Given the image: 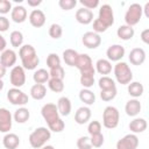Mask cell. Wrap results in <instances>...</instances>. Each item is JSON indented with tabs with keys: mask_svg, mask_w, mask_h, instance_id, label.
I'll use <instances>...</instances> for the list:
<instances>
[{
	"mask_svg": "<svg viewBox=\"0 0 149 149\" xmlns=\"http://www.w3.org/2000/svg\"><path fill=\"white\" fill-rule=\"evenodd\" d=\"M41 114H42L43 119L45 120V122L48 123V126L51 125L52 122L57 121L58 119H61L57 106L55 104H45L41 109Z\"/></svg>",
	"mask_w": 149,
	"mask_h": 149,
	"instance_id": "cell-9",
	"label": "cell"
},
{
	"mask_svg": "<svg viewBox=\"0 0 149 149\" xmlns=\"http://www.w3.org/2000/svg\"><path fill=\"white\" fill-rule=\"evenodd\" d=\"M107 28L114 23V14L113 9L109 5H102L99 9V17H98Z\"/></svg>",
	"mask_w": 149,
	"mask_h": 149,
	"instance_id": "cell-11",
	"label": "cell"
},
{
	"mask_svg": "<svg viewBox=\"0 0 149 149\" xmlns=\"http://www.w3.org/2000/svg\"><path fill=\"white\" fill-rule=\"evenodd\" d=\"M42 1L41 0H36V1H33V0H28V5L31 6V7H35V6H38Z\"/></svg>",
	"mask_w": 149,
	"mask_h": 149,
	"instance_id": "cell-53",
	"label": "cell"
},
{
	"mask_svg": "<svg viewBox=\"0 0 149 149\" xmlns=\"http://www.w3.org/2000/svg\"><path fill=\"white\" fill-rule=\"evenodd\" d=\"M9 28V20L6 16H0V33L7 31Z\"/></svg>",
	"mask_w": 149,
	"mask_h": 149,
	"instance_id": "cell-49",
	"label": "cell"
},
{
	"mask_svg": "<svg viewBox=\"0 0 149 149\" xmlns=\"http://www.w3.org/2000/svg\"><path fill=\"white\" fill-rule=\"evenodd\" d=\"M80 84L84 86V88H90L94 84V76H84V74H80Z\"/></svg>",
	"mask_w": 149,
	"mask_h": 149,
	"instance_id": "cell-44",
	"label": "cell"
},
{
	"mask_svg": "<svg viewBox=\"0 0 149 149\" xmlns=\"http://www.w3.org/2000/svg\"><path fill=\"white\" fill-rule=\"evenodd\" d=\"M47 65L49 69H54L61 65V58L58 57L57 54H50L47 57Z\"/></svg>",
	"mask_w": 149,
	"mask_h": 149,
	"instance_id": "cell-37",
	"label": "cell"
},
{
	"mask_svg": "<svg viewBox=\"0 0 149 149\" xmlns=\"http://www.w3.org/2000/svg\"><path fill=\"white\" fill-rule=\"evenodd\" d=\"M79 99L86 104V105H92L94 101H95V95L94 93L88 90V88H83L80 92H79Z\"/></svg>",
	"mask_w": 149,
	"mask_h": 149,
	"instance_id": "cell-32",
	"label": "cell"
},
{
	"mask_svg": "<svg viewBox=\"0 0 149 149\" xmlns=\"http://www.w3.org/2000/svg\"><path fill=\"white\" fill-rule=\"evenodd\" d=\"M9 41H10V44L14 47V48H21L22 47V43H23V35L21 31L19 30H14L10 33V36H9Z\"/></svg>",
	"mask_w": 149,
	"mask_h": 149,
	"instance_id": "cell-33",
	"label": "cell"
},
{
	"mask_svg": "<svg viewBox=\"0 0 149 149\" xmlns=\"http://www.w3.org/2000/svg\"><path fill=\"white\" fill-rule=\"evenodd\" d=\"M27 9L23 6H15L14 8H12L10 12V17L14 22L16 23H22L26 21L27 19Z\"/></svg>",
	"mask_w": 149,
	"mask_h": 149,
	"instance_id": "cell-20",
	"label": "cell"
},
{
	"mask_svg": "<svg viewBox=\"0 0 149 149\" xmlns=\"http://www.w3.org/2000/svg\"><path fill=\"white\" fill-rule=\"evenodd\" d=\"M114 76L119 84L127 85L133 79V72L129 65L125 62H118L114 66Z\"/></svg>",
	"mask_w": 149,
	"mask_h": 149,
	"instance_id": "cell-3",
	"label": "cell"
},
{
	"mask_svg": "<svg viewBox=\"0 0 149 149\" xmlns=\"http://www.w3.org/2000/svg\"><path fill=\"white\" fill-rule=\"evenodd\" d=\"M3 88V81H2V79H0V91Z\"/></svg>",
	"mask_w": 149,
	"mask_h": 149,
	"instance_id": "cell-56",
	"label": "cell"
},
{
	"mask_svg": "<svg viewBox=\"0 0 149 149\" xmlns=\"http://www.w3.org/2000/svg\"><path fill=\"white\" fill-rule=\"evenodd\" d=\"M5 74H6V68L0 63V79H2L5 77Z\"/></svg>",
	"mask_w": 149,
	"mask_h": 149,
	"instance_id": "cell-52",
	"label": "cell"
},
{
	"mask_svg": "<svg viewBox=\"0 0 149 149\" xmlns=\"http://www.w3.org/2000/svg\"><path fill=\"white\" fill-rule=\"evenodd\" d=\"M47 94V87L43 84H35L30 88V95L35 100H42Z\"/></svg>",
	"mask_w": 149,
	"mask_h": 149,
	"instance_id": "cell-25",
	"label": "cell"
},
{
	"mask_svg": "<svg viewBox=\"0 0 149 149\" xmlns=\"http://www.w3.org/2000/svg\"><path fill=\"white\" fill-rule=\"evenodd\" d=\"M99 87L100 90H111V88H115V83L112 78L107 77V76H102L99 79Z\"/></svg>",
	"mask_w": 149,
	"mask_h": 149,
	"instance_id": "cell-35",
	"label": "cell"
},
{
	"mask_svg": "<svg viewBox=\"0 0 149 149\" xmlns=\"http://www.w3.org/2000/svg\"><path fill=\"white\" fill-rule=\"evenodd\" d=\"M58 5H59V7H61L62 9H64V10H70V9H72V8L76 7L77 1H76V0H59V1H58Z\"/></svg>",
	"mask_w": 149,
	"mask_h": 149,
	"instance_id": "cell-45",
	"label": "cell"
},
{
	"mask_svg": "<svg viewBox=\"0 0 149 149\" xmlns=\"http://www.w3.org/2000/svg\"><path fill=\"white\" fill-rule=\"evenodd\" d=\"M106 56L108 58V61L111 62H119L123 56H125V48L120 44H113L111 47H108L107 51H106Z\"/></svg>",
	"mask_w": 149,
	"mask_h": 149,
	"instance_id": "cell-14",
	"label": "cell"
},
{
	"mask_svg": "<svg viewBox=\"0 0 149 149\" xmlns=\"http://www.w3.org/2000/svg\"><path fill=\"white\" fill-rule=\"evenodd\" d=\"M12 10V3L8 0H0V14H7Z\"/></svg>",
	"mask_w": 149,
	"mask_h": 149,
	"instance_id": "cell-47",
	"label": "cell"
},
{
	"mask_svg": "<svg viewBox=\"0 0 149 149\" xmlns=\"http://www.w3.org/2000/svg\"><path fill=\"white\" fill-rule=\"evenodd\" d=\"M48 127H49V130H52V132H55V133H59V132H62V130L65 128V123H64V121H63L62 119H58L57 121L52 122V123L49 125Z\"/></svg>",
	"mask_w": 149,
	"mask_h": 149,
	"instance_id": "cell-43",
	"label": "cell"
},
{
	"mask_svg": "<svg viewBox=\"0 0 149 149\" xmlns=\"http://www.w3.org/2000/svg\"><path fill=\"white\" fill-rule=\"evenodd\" d=\"M143 91H144V87L139 81H130L128 84V93H129V95L134 97L135 99L141 97L143 94Z\"/></svg>",
	"mask_w": 149,
	"mask_h": 149,
	"instance_id": "cell-28",
	"label": "cell"
},
{
	"mask_svg": "<svg viewBox=\"0 0 149 149\" xmlns=\"http://www.w3.org/2000/svg\"><path fill=\"white\" fill-rule=\"evenodd\" d=\"M76 20L81 24H88L93 21V12L81 7L76 12Z\"/></svg>",
	"mask_w": 149,
	"mask_h": 149,
	"instance_id": "cell-18",
	"label": "cell"
},
{
	"mask_svg": "<svg viewBox=\"0 0 149 149\" xmlns=\"http://www.w3.org/2000/svg\"><path fill=\"white\" fill-rule=\"evenodd\" d=\"M141 40H142L146 44L149 43V29H144V30L141 33Z\"/></svg>",
	"mask_w": 149,
	"mask_h": 149,
	"instance_id": "cell-50",
	"label": "cell"
},
{
	"mask_svg": "<svg viewBox=\"0 0 149 149\" xmlns=\"http://www.w3.org/2000/svg\"><path fill=\"white\" fill-rule=\"evenodd\" d=\"M57 109L58 113L63 116H68L71 112V101L68 97H61L57 101Z\"/></svg>",
	"mask_w": 149,
	"mask_h": 149,
	"instance_id": "cell-23",
	"label": "cell"
},
{
	"mask_svg": "<svg viewBox=\"0 0 149 149\" xmlns=\"http://www.w3.org/2000/svg\"><path fill=\"white\" fill-rule=\"evenodd\" d=\"M48 86L52 92L59 93L64 90V83L61 79H55V78H50L48 80Z\"/></svg>",
	"mask_w": 149,
	"mask_h": 149,
	"instance_id": "cell-34",
	"label": "cell"
},
{
	"mask_svg": "<svg viewBox=\"0 0 149 149\" xmlns=\"http://www.w3.org/2000/svg\"><path fill=\"white\" fill-rule=\"evenodd\" d=\"M19 56L22 62V68L27 70H34L40 63L36 50L30 44H24L19 50Z\"/></svg>",
	"mask_w": 149,
	"mask_h": 149,
	"instance_id": "cell-1",
	"label": "cell"
},
{
	"mask_svg": "<svg viewBox=\"0 0 149 149\" xmlns=\"http://www.w3.org/2000/svg\"><path fill=\"white\" fill-rule=\"evenodd\" d=\"M80 3L84 6V8H87L90 10L99 6V1L98 0H80Z\"/></svg>",
	"mask_w": 149,
	"mask_h": 149,
	"instance_id": "cell-48",
	"label": "cell"
},
{
	"mask_svg": "<svg viewBox=\"0 0 149 149\" xmlns=\"http://www.w3.org/2000/svg\"><path fill=\"white\" fill-rule=\"evenodd\" d=\"M16 59H17V56H16V52L12 49H6L1 52V56H0V63L7 69V68H10V66H14L15 63H16Z\"/></svg>",
	"mask_w": 149,
	"mask_h": 149,
	"instance_id": "cell-15",
	"label": "cell"
},
{
	"mask_svg": "<svg viewBox=\"0 0 149 149\" xmlns=\"http://www.w3.org/2000/svg\"><path fill=\"white\" fill-rule=\"evenodd\" d=\"M49 35H50V37H52L55 40L61 38L62 35H63V28H62V26H59L57 23H52L50 26V28H49Z\"/></svg>",
	"mask_w": 149,
	"mask_h": 149,
	"instance_id": "cell-36",
	"label": "cell"
},
{
	"mask_svg": "<svg viewBox=\"0 0 149 149\" xmlns=\"http://www.w3.org/2000/svg\"><path fill=\"white\" fill-rule=\"evenodd\" d=\"M77 148L78 149H91V142H90V137L87 136H81L77 140Z\"/></svg>",
	"mask_w": 149,
	"mask_h": 149,
	"instance_id": "cell-42",
	"label": "cell"
},
{
	"mask_svg": "<svg viewBox=\"0 0 149 149\" xmlns=\"http://www.w3.org/2000/svg\"><path fill=\"white\" fill-rule=\"evenodd\" d=\"M129 129L136 134V133H143L147 129V121L143 118H136L129 123Z\"/></svg>",
	"mask_w": 149,
	"mask_h": 149,
	"instance_id": "cell-24",
	"label": "cell"
},
{
	"mask_svg": "<svg viewBox=\"0 0 149 149\" xmlns=\"http://www.w3.org/2000/svg\"><path fill=\"white\" fill-rule=\"evenodd\" d=\"M2 144L6 149H16L20 144V139L14 133H8L2 139Z\"/></svg>",
	"mask_w": 149,
	"mask_h": 149,
	"instance_id": "cell-22",
	"label": "cell"
},
{
	"mask_svg": "<svg viewBox=\"0 0 149 149\" xmlns=\"http://www.w3.org/2000/svg\"><path fill=\"white\" fill-rule=\"evenodd\" d=\"M128 58L133 65H141L146 61V51L142 48H134L130 50Z\"/></svg>",
	"mask_w": 149,
	"mask_h": 149,
	"instance_id": "cell-16",
	"label": "cell"
},
{
	"mask_svg": "<svg viewBox=\"0 0 149 149\" xmlns=\"http://www.w3.org/2000/svg\"><path fill=\"white\" fill-rule=\"evenodd\" d=\"M95 69H97V71H98L100 74L106 76V74L111 73V71H112V64H111V62H109L108 59L101 58V59H98V61H97V63H95Z\"/></svg>",
	"mask_w": 149,
	"mask_h": 149,
	"instance_id": "cell-27",
	"label": "cell"
},
{
	"mask_svg": "<svg viewBox=\"0 0 149 149\" xmlns=\"http://www.w3.org/2000/svg\"><path fill=\"white\" fill-rule=\"evenodd\" d=\"M49 74L51 78H55V79H61L63 80L64 76H65V72H64V69L62 65L57 66V68H54V69H50L49 71Z\"/></svg>",
	"mask_w": 149,
	"mask_h": 149,
	"instance_id": "cell-40",
	"label": "cell"
},
{
	"mask_svg": "<svg viewBox=\"0 0 149 149\" xmlns=\"http://www.w3.org/2000/svg\"><path fill=\"white\" fill-rule=\"evenodd\" d=\"M29 22L35 28H41L45 23V15L41 9H34L29 14Z\"/></svg>",
	"mask_w": 149,
	"mask_h": 149,
	"instance_id": "cell-17",
	"label": "cell"
},
{
	"mask_svg": "<svg viewBox=\"0 0 149 149\" xmlns=\"http://www.w3.org/2000/svg\"><path fill=\"white\" fill-rule=\"evenodd\" d=\"M7 99L12 105H17V106H24L28 102V95L23 91L16 87H12L8 90Z\"/></svg>",
	"mask_w": 149,
	"mask_h": 149,
	"instance_id": "cell-7",
	"label": "cell"
},
{
	"mask_svg": "<svg viewBox=\"0 0 149 149\" xmlns=\"http://www.w3.org/2000/svg\"><path fill=\"white\" fill-rule=\"evenodd\" d=\"M91 109L86 106H83V107H79L74 114V121L78 123V125H84L90 119H91Z\"/></svg>",
	"mask_w": 149,
	"mask_h": 149,
	"instance_id": "cell-19",
	"label": "cell"
},
{
	"mask_svg": "<svg viewBox=\"0 0 149 149\" xmlns=\"http://www.w3.org/2000/svg\"><path fill=\"white\" fill-rule=\"evenodd\" d=\"M142 7L139 3H132L129 6V8L127 9L126 14H125V21L126 24L129 27H133L135 24H137L142 17Z\"/></svg>",
	"mask_w": 149,
	"mask_h": 149,
	"instance_id": "cell-6",
	"label": "cell"
},
{
	"mask_svg": "<svg viewBox=\"0 0 149 149\" xmlns=\"http://www.w3.org/2000/svg\"><path fill=\"white\" fill-rule=\"evenodd\" d=\"M6 45H7V42H6L5 37L0 34V52H2L3 50H6Z\"/></svg>",
	"mask_w": 149,
	"mask_h": 149,
	"instance_id": "cell-51",
	"label": "cell"
},
{
	"mask_svg": "<svg viewBox=\"0 0 149 149\" xmlns=\"http://www.w3.org/2000/svg\"><path fill=\"white\" fill-rule=\"evenodd\" d=\"M87 132H88L90 135H95V134L101 133V123L97 120L91 121L87 126Z\"/></svg>",
	"mask_w": 149,
	"mask_h": 149,
	"instance_id": "cell-39",
	"label": "cell"
},
{
	"mask_svg": "<svg viewBox=\"0 0 149 149\" xmlns=\"http://www.w3.org/2000/svg\"><path fill=\"white\" fill-rule=\"evenodd\" d=\"M33 79L36 84H44L50 79V74L45 69H38L37 71L34 72Z\"/></svg>",
	"mask_w": 149,
	"mask_h": 149,
	"instance_id": "cell-31",
	"label": "cell"
},
{
	"mask_svg": "<svg viewBox=\"0 0 149 149\" xmlns=\"http://www.w3.org/2000/svg\"><path fill=\"white\" fill-rule=\"evenodd\" d=\"M142 10H144V15L147 17H149V2H147L144 5V8H142Z\"/></svg>",
	"mask_w": 149,
	"mask_h": 149,
	"instance_id": "cell-54",
	"label": "cell"
},
{
	"mask_svg": "<svg viewBox=\"0 0 149 149\" xmlns=\"http://www.w3.org/2000/svg\"><path fill=\"white\" fill-rule=\"evenodd\" d=\"M77 57H78V52L73 49H66L63 51V59L65 64L69 66H74Z\"/></svg>",
	"mask_w": 149,
	"mask_h": 149,
	"instance_id": "cell-29",
	"label": "cell"
},
{
	"mask_svg": "<svg viewBox=\"0 0 149 149\" xmlns=\"http://www.w3.org/2000/svg\"><path fill=\"white\" fill-rule=\"evenodd\" d=\"M139 146V137L135 134H128L116 142V149H136Z\"/></svg>",
	"mask_w": 149,
	"mask_h": 149,
	"instance_id": "cell-10",
	"label": "cell"
},
{
	"mask_svg": "<svg viewBox=\"0 0 149 149\" xmlns=\"http://www.w3.org/2000/svg\"><path fill=\"white\" fill-rule=\"evenodd\" d=\"M119 120H120V114H119V111H118L116 107L107 106L104 109V113H102V125H104V127H106L108 129H113V128L118 127Z\"/></svg>",
	"mask_w": 149,
	"mask_h": 149,
	"instance_id": "cell-4",
	"label": "cell"
},
{
	"mask_svg": "<svg viewBox=\"0 0 149 149\" xmlns=\"http://www.w3.org/2000/svg\"><path fill=\"white\" fill-rule=\"evenodd\" d=\"M9 80H10V84L19 88L21 86L24 85L26 83V72H24V69L20 65H15L13 66L10 73H9Z\"/></svg>",
	"mask_w": 149,
	"mask_h": 149,
	"instance_id": "cell-8",
	"label": "cell"
},
{
	"mask_svg": "<svg viewBox=\"0 0 149 149\" xmlns=\"http://www.w3.org/2000/svg\"><path fill=\"white\" fill-rule=\"evenodd\" d=\"M41 149H55L52 146H43Z\"/></svg>",
	"mask_w": 149,
	"mask_h": 149,
	"instance_id": "cell-55",
	"label": "cell"
},
{
	"mask_svg": "<svg viewBox=\"0 0 149 149\" xmlns=\"http://www.w3.org/2000/svg\"><path fill=\"white\" fill-rule=\"evenodd\" d=\"M115 95H116V87L111 90H101L100 92V98L104 101H111L115 98Z\"/></svg>",
	"mask_w": 149,
	"mask_h": 149,
	"instance_id": "cell-38",
	"label": "cell"
},
{
	"mask_svg": "<svg viewBox=\"0 0 149 149\" xmlns=\"http://www.w3.org/2000/svg\"><path fill=\"white\" fill-rule=\"evenodd\" d=\"M106 29H107V27H106L99 19H95V20L93 21V31H94V33H97V34L104 33V31H106Z\"/></svg>",
	"mask_w": 149,
	"mask_h": 149,
	"instance_id": "cell-46",
	"label": "cell"
},
{
	"mask_svg": "<svg viewBox=\"0 0 149 149\" xmlns=\"http://www.w3.org/2000/svg\"><path fill=\"white\" fill-rule=\"evenodd\" d=\"M116 35H118L119 38H121L123 41H128L134 36V28L129 27L127 24L120 26L118 28V30H116Z\"/></svg>",
	"mask_w": 149,
	"mask_h": 149,
	"instance_id": "cell-26",
	"label": "cell"
},
{
	"mask_svg": "<svg viewBox=\"0 0 149 149\" xmlns=\"http://www.w3.org/2000/svg\"><path fill=\"white\" fill-rule=\"evenodd\" d=\"M90 142H91V146H92V147H94V148H100V147L104 144V135H102L101 133L95 134V135H91Z\"/></svg>",
	"mask_w": 149,
	"mask_h": 149,
	"instance_id": "cell-41",
	"label": "cell"
},
{
	"mask_svg": "<svg viewBox=\"0 0 149 149\" xmlns=\"http://www.w3.org/2000/svg\"><path fill=\"white\" fill-rule=\"evenodd\" d=\"M12 114L7 108H0V132L8 133L12 128Z\"/></svg>",
	"mask_w": 149,
	"mask_h": 149,
	"instance_id": "cell-13",
	"label": "cell"
},
{
	"mask_svg": "<svg viewBox=\"0 0 149 149\" xmlns=\"http://www.w3.org/2000/svg\"><path fill=\"white\" fill-rule=\"evenodd\" d=\"M29 116H30V113H29L28 108H26V107H20V108H17V109L15 111L14 115H13L14 120H15L17 123H24L26 121H28Z\"/></svg>",
	"mask_w": 149,
	"mask_h": 149,
	"instance_id": "cell-30",
	"label": "cell"
},
{
	"mask_svg": "<svg viewBox=\"0 0 149 149\" xmlns=\"http://www.w3.org/2000/svg\"><path fill=\"white\" fill-rule=\"evenodd\" d=\"M50 137H51V133L48 128L38 127L29 135V143L33 148L40 149L50 140Z\"/></svg>",
	"mask_w": 149,
	"mask_h": 149,
	"instance_id": "cell-2",
	"label": "cell"
},
{
	"mask_svg": "<svg viewBox=\"0 0 149 149\" xmlns=\"http://www.w3.org/2000/svg\"><path fill=\"white\" fill-rule=\"evenodd\" d=\"M141 102L137 100V99H130L126 102V106H125V111H126V114L129 115V116H136L140 112H141Z\"/></svg>",
	"mask_w": 149,
	"mask_h": 149,
	"instance_id": "cell-21",
	"label": "cell"
},
{
	"mask_svg": "<svg viewBox=\"0 0 149 149\" xmlns=\"http://www.w3.org/2000/svg\"><path fill=\"white\" fill-rule=\"evenodd\" d=\"M74 66L80 71V74L94 76V73H95L92 59L87 54H78V57H77Z\"/></svg>",
	"mask_w": 149,
	"mask_h": 149,
	"instance_id": "cell-5",
	"label": "cell"
},
{
	"mask_svg": "<svg viewBox=\"0 0 149 149\" xmlns=\"http://www.w3.org/2000/svg\"><path fill=\"white\" fill-rule=\"evenodd\" d=\"M81 42L83 44L88 48V49H95L100 45L101 43V37L99 34L94 33V31H87L83 35V38H81Z\"/></svg>",
	"mask_w": 149,
	"mask_h": 149,
	"instance_id": "cell-12",
	"label": "cell"
}]
</instances>
